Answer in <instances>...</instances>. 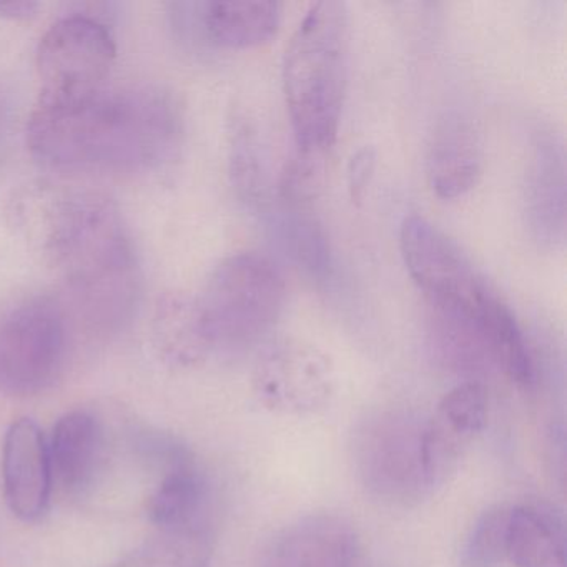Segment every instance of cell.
Instances as JSON below:
<instances>
[{
	"mask_svg": "<svg viewBox=\"0 0 567 567\" xmlns=\"http://www.w3.org/2000/svg\"><path fill=\"white\" fill-rule=\"evenodd\" d=\"M182 117L171 95L152 87H104L81 95H39L28 145L55 171L135 172L172 157Z\"/></svg>",
	"mask_w": 567,
	"mask_h": 567,
	"instance_id": "1",
	"label": "cell"
},
{
	"mask_svg": "<svg viewBox=\"0 0 567 567\" xmlns=\"http://www.w3.org/2000/svg\"><path fill=\"white\" fill-rule=\"evenodd\" d=\"M29 240L64 275L81 307L102 320L127 313L137 291L135 255L117 208L87 192L42 188L18 208Z\"/></svg>",
	"mask_w": 567,
	"mask_h": 567,
	"instance_id": "2",
	"label": "cell"
},
{
	"mask_svg": "<svg viewBox=\"0 0 567 567\" xmlns=\"http://www.w3.org/2000/svg\"><path fill=\"white\" fill-rule=\"evenodd\" d=\"M350 69V18L344 2L321 0L295 29L281 65L297 148L330 152L337 141Z\"/></svg>",
	"mask_w": 567,
	"mask_h": 567,
	"instance_id": "3",
	"label": "cell"
},
{
	"mask_svg": "<svg viewBox=\"0 0 567 567\" xmlns=\"http://www.w3.org/2000/svg\"><path fill=\"white\" fill-rule=\"evenodd\" d=\"M284 275L267 255L240 251L215 267L197 300L214 351H238L258 343L284 311Z\"/></svg>",
	"mask_w": 567,
	"mask_h": 567,
	"instance_id": "4",
	"label": "cell"
},
{
	"mask_svg": "<svg viewBox=\"0 0 567 567\" xmlns=\"http://www.w3.org/2000/svg\"><path fill=\"white\" fill-rule=\"evenodd\" d=\"M400 250L408 274L441 313L470 321L477 330L503 301L460 245L420 215L401 225Z\"/></svg>",
	"mask_w": 567,
	"mask_h": 567,
	"instance_id": "5",
	"label": "cell"
},
{
	"mask_svg": "<svg viewBox=\"0 0 567 567\" xmlns=\"http://www.w3.org/2000/svg\"><path fill=\"white\" fill-rule=\"evenodd\" d=\"M69 328L64 310L45 297L29 298L0 313V391L35 396L64 371Z\"/></svg>",
	"mask_w": 567,
	"mask_h": 567,
	"instance_id": "6",
	"label": "cell"
},
{
	"mask_svg": "<svg viewBox=\"0 0 567 567\" xmlns=\"http://www.w3.org/2000/svg\"><path fill=\"white\" fill-rule=\"evenodd\" d=\"M424 421L406 413H378L354 433V464L378 499L410 506L431 494L423 463Z\"/></svg>",
	"mask_w": 567,
	"mask_h": 567,
	"instance_id": "7",
	"label": "cell"
},
{
	"mask_svg": "<svg viewBox=\"0 0 567 567\" xmlns=\"http://www.w3.org/2000/svg\"><path fill=\"white\" fill-rule=\"evenodd\" d=\"M117 58L107 25L89 16H69L39 42L35 65L42 95H81L107 85Z\"/></svg>",
	"mask_w": 567,
	"mask_h": 567,
	"instance_id": "8",
	"label": "cell"
},
{
	"mask_svg": "<svg viewBox=\"0 0 567 567\" xmlns=\"http://www.w3.org/2000/svg\"><path fill=\"white\" fill-rule=\"evenodd\" d=\"M330 358L307 341L285 338L265 348L254 370V390L267 410L287 416L323 411L334 394Z\"/></svg>",
	"mask_w": 567,
	"mask_h": 567,
	"instance_id": "9",
	"label": "cell"
},
{
	"mask_svg": "<svg viewBox=\"0 0 567 567\" xmlns=\"http://www.w3.org/2000/svg\"><path fill=\"white\" fill-rule=\"evenodd\" d=\"M144 447L161 467V480L147 506L155 530L214 533L210 481L197 456L172 437H152Z\"/></svg>",
	"mask_w": 567,
	"mask_h": 567,
	"instance_id": "10",
	"label": "cell"
},
{
	"mask_svg": "<svg viewBox=\"0 0 567 567\" xmlns=\"http://www.w3.org/2000/svg\"><path fill=\"white\" fill-rule=\"evenodd\" d=\"M489 396L481 381H463L437 404L423 426V463L431 493L444 486L483 433Z\"/></svg>",
	"mask_w": 567,
	"mask_h": 567,
	"instance_id": "11",
	"label": "cell"
},
{
	"mask_svg": "<svg viewBox=\"0 0 567 567\" xmlns=\"http://www.w3.org/2000/svg\"><path fill=\"white\" fill-rule=\"evenodd\" d=\"M360 537L344 517L317 513L285 527L260 567H358Z\"/></svg>",
	"mask_w": 567,
	"mask_h": 567,
	"instance_id": "12",
	"label": "cell"
},
{
	"mask_svg": "<svg viewBox=\"0 0 567 567\" xmlns=\"http://www.w3.org/2000/svg\"><path fill=\"white\" fill-rule=\"evenodd\" d=\"M51 457L44 434L29 417L16 421L2 447V487L6 503L19 519H39L51 501Z\"/></svg>",
	"mask_w": 567,
	"mask_h": 567,
	"instance_id": "13",
	"label": "cell"
},
{
	"mask_svg": "<svg viewBox=\"0 0 567 567\" xmlns=\"http://www.w3.org/2000/svg\"><path fill=\"white\" fill-rule=\"evenodd\" d=\"M48 447L52 477L65 493L81 496L94 487L107 460V434L97 416L84 410L64 414Z\"/></svg>",
	"mask_w": 567,
	"mask_h": 567,
	"instance_id": "14",
	"label": "cell"
},
{
	"mask_svg": "<svg viewBox=\"0 0 567 567\" xmlns=\"http://www.w3.org/2000/svg\"><path fill=\"white\" fill-rule=\"evenodd\" d=\"M195 14H185L182 28L192 34L228 49H250L277 34L281 4L274 0H218L194 4Z\"/></svg>",
	"mask_w": 567,
	"mask_h": 567,
	"instance_id": "15",
	"label": "cell"
},
{
	"mask_svg": "<svg viewBox=\"0 0 567 567\" xmlns=\"http://www.w3.org/2000/svg\"><path fill=\"white\" fill-rule=\"evenodd\" d=\"M526 217L534 238L556 247L566 230V168L556 138L543 134L533 148L526 175Z\"/></svg>",
	"mask_w": 567,
	"mask_h": 567,
	"instance_id": "16",
	"label": "cell"
},
{
	"mask_svg": "<svg viewBox=\"0 0 567 567\" xmlns=\"http://www.w3.org/2000/svg\"><path fill=\"white\" fill-rule=\"evenodd\" d=\"M481 152L473 128L461 118L437 127L427 154V181L436 197H463L480 181Z\"/></svg>",
	"mask_w": 567,
	"mask_h": 567,
	"instance_id": "17",
	"label": "cell"
},
{
	"mask_svg": "<svg viewBox=\"0 0 567 567\" xmlns=\"http://www.w3.org/2000/svg\"><path fill=\"white\" fill-rule=\"evenodd\" d=\"M506 559L514 567H566V530L560 514L546 504L513 506Z\"/></svg>",
	"mask_w": 567,
	"mask_h": 567,
	"instance_id": "18",
	"label": "cell"
},
{
	"mask_svg": "<svg viewBox=\"0 0 567 567\" xmlns=\"http://www.w3.org/2000/svg\"><path fill=\"white\" fill-rule=\"evenodd\" d=\"M154 341L165 361L177 367H194L214 353L197 300L184 295H167L158 301Z\"/></svg>",
	"mask_w": 567,
	"mask_h": 567,
	"instance_id": "19",
	"label": "cell"
},
{
	"mask_svg": "<svg viewBox=\"0 0 567 567\" xmlns=\"http://www.w3.org/2000/svg\"><path fill=\"white\" fill-rule=\"evenodd\" d=\"M228 177L241 202L248 205L264 202L268 188L264 145L254 122L244 115H238L231 121Z\"/></svg>",
	"mask_w": 567,
	"mask_h": 567,
	"instance_id": "20",
	"label": "cell"
},
{
	"mask_svg": "<svg viewBox=\"0 0 567 567\" xmlns=\"http://www.w3.org/2000/svg\"><path fill=\"white\" fill-rule=\"evenodd\" d=\"M214 553V533H167L155 536L138 547L117 567H208Z\"/></svg>",
	"mask_w": 567,
	"mask_h": 567,
	"instance_id": "21",
	"label": "cell"
},
{
	"mask_svg": "<svg viewBox=\"0 0 567 567\" xmlns=\"http://www.w3.org/2000/svg\"><path fill=\"white\" fill-rule=\"evenodd\" d=\"M513 506H496L474 524L464 544L463 567H497L506 560L507 530Z\"/></svg>",
	"mask_w": 567,
	"mask_h": 567,
	"instance_id": "22",
	"label": "cell"
},
{
	"mask_svg": "<svg viewBox=\"0 0 567 567\" xmlns=\"http://www.w3.org/2000/svg\"><path fill=\"white\" fill-rule=\"evenodd\" d=\"M328 154L330 152L297 148L281 174V197L291 204L313 200L327 178Z\"/></svg>",
	"mask_w": 567,
	"mask_h": 567,
	"instance_id": "23",
	"label": "cell"
},
{
	"mask_svg": "<svg viewBox=\"0 0 567 567\" xmlns=\"http://www.w3.org/2000/svg\"><path fill=\"white\" fill-rule=\"evenodd\" d=\"M288 241L293 248V255L305 268L315 275L324 274L330 264L327 240L320 228L313 221L293 220L287 225Z\"/></svg>",
	"mask_w": 567,
	"mask_h": 567,
	"instance_id": "24",
	"label": "cell"
},
{
	"mask_svg": "<svg viewBox=\"0 0 567 567\" xmlns=\"http://www.w3.org/2000/svg\"><path fill=\"white\" fill-rule=\"evenodd\" d=\"M378 154L377 148L371 145H363L351 154L347 167L348 194L354 205L363 204L368 188L373 182L377 172Z\"/></svg>",
	"mask_w": 567,
	"mask_h": 567,
	"instance_id": "25",
	"label": "cell"
},
{
	"mask_svg": "<svg viewBox=\"0 0 567 567\" xmlns=\"http://www.w3.org/2000/svg\"><path fill=\"white\" fill-rule=\"evenodd\" d=\"M41 6L32 0H0V18L25 21L34 18Z\"/></svg>",
	"mask_w": 567,
	"mask_h": 567,
	"instance_id": "26",
	"label": "cell"
},
{
	"mask_svg": "<svg viewBox=\"0 0 567 567\" xmlns=\"http://www.w3.org/2000/svg\"><path fill=\"white\" fill-rule=\"evenodd\" d=\"M0 124H2V104H0Z\"/></svg>",
	"mask_w": 567,
	"mask_h": 567,
	"instance_id": "27",
	"label": "cell"
}]
</instances>
